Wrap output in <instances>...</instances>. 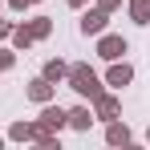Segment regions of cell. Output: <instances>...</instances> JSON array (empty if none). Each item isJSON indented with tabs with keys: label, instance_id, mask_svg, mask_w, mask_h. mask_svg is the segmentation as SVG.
I'll use <instances>...</instances> for the list:
<instances>
[{
	"label": "cell",
	"instance_id": "6da1fadb",
	"mask_svg": "<svg viewBox=\"0 0 150 150\" xmlns=\"http://www.w3.org/2000/svg\"><path fill=\"white\" fill-rule=\"evenodd\" d=\"M73 89H77V93H89V98H98V77L89 73L85 65H77V69H73Z\"/></svg>",
	"mask_w": 150,
	"mask_h": 150
},
{
	"label": "cell",
	"instance_id": "7a4b0ae2",
	"mask_svg": "<svg viewBox=\"0 0 150 150\" xmlns=\"http://www.w3.org/2000/svg\"><path fill=\"white\" fill-rule=\"evenodd\" d=\"M122 53H126L122 37H105V41H101V57H122Z\"/></svg>",
	"mask_w": 150,
	"mask_h": 150
},
{
	"label": "cell",
	"instance_id": "3957f363",
	"mask_svg": "<svg viewBox=\"0 0 150 150\" xmlns=\"http://www.w3.org/2000/svg\"><path fill=\"white\" fill-rule=\"evenodd\" d=\"M65 118H69L65 110H45V126H41V130H53V126L61 130V126H65Z\"/></svg>",
	"mask_w": 150,
	"mask_h": 150
},
{
	"label": "cell",
	"instance_id": "277c9868",
	"mask_svg": "<svg viewBox=\"0 0 150 150\" xmlns=\"http://www.w3.org/2000/svg\"><path fill=\"white\" fill-rule=\"evenodd\" d=\"M130 12H134V21H138V25H146V21H150V0H134V4H130Z\"/></svg>",
	"mask_w": 150,
	"mask_h": 150
},
{
	"label": "cell",
	"instance_id": "5b68a950",
	"mask_svg": "<svg viewBox=\"0 0 150 150\" xmlns=\"http://www.w3.org/2000/svg\"><path fill=\"white\" fill-rule=\"evenodd\" d=\"M101 25H105V16H101V12H93V16H85V21H81L85 33H101Z\"/></svg>",
	"mask_w": 150,
	"mask_h": 150
},
{
	"label": "cell",
	"instance_id": "8992f818",
	"mask_svg": "<svg viewBox=\"0 0 150 150\" xmlns=\"http://www.w3.org/2000/svg\"><path fill=\"white\" fill-rule=\"evenodd\" d=\"M69 122H73L77 130H89V110H73V114H69Z\"/></svg>",
	"mask_w": 150,
	"mask_h": 150
},
{
	"label": "cell",
	"instance_id": "52a82bcc",
	"mask_svg": "<svg viewBox=\"0 0 150 150\" xmlns=\"http://www.w3.org/2000/svg\"><path fill=\"white\" fill-rule=\"evenodd\" d=\"M126 81H130V69H126V65L110 69V85H126Z\"/></svg>",
	"mask_w": 150,
	"mask_h": 150
},
{
	"label": "cell",
	"instance_id": "ba28073f",
	"mask_svg": "<svg viewBox=\"0 0 150 150\" xmlns=\"http://www.w3.org/2000/svg\"><path fill=\"white\" fill-rule=\"evenodd\" d=\"M28 93H33V98H37V101H45V98H49V85H45V81H37V85H33Z\"/></svg>",
	"mask_w": 150,
	"mask_h": 150
},
{
	"label": "cell",
	"instance_id": "9c48e42d",
	"mask_svg": "<svg viewBox=\"0 0 150 150\" xmlns=\"http://www.w3.org/2000/svg\"><path fill=\"white\" fill-rule=\"evenodd\" d=\"M126 138H130V134H126L122 126H110V142H126Z\"/></svg>",
	"mask_w": 150,
	"mask_h": 150
},
{
	"label": "cell",
	"instance_id": "30bf717a",
	"mask_svg": "<svg viewBox=\"0 0 150 150\" xmlns=\"http://www.w3.org/2000/svg\"><path fill=\"white\" fill-rule=\"evenodd\" d=\"M61 73H65V65H61V61H53L49 69H45V77H49V81H53V77H61Z\"/></svg>",
	"mask_w": 150,
	"mask_h": 150
},
{
	"label": "cell",
	"instance_id": "8fae6325",
	"mask_svg": "<svg viewBox=\"0 0 150 150\" xmlns=\"http://www.w3.org/2000/svg\"><path fill=\"white\" fill-rule=\"evenodd\" d=\"M12 4H16V8H25V4H28V0H12Z\"/></svg>",
	"mask_w": 150,
	"mask_h": 150
},
{
	"label": "cell",
	"instance_id": "7c38bea8",
	"mask_svg": "<svg viewBox=\"0 0 150 150\" xmlns=\"http://www.w3.org/2000/svg\"><path fill=\"white\" fill-rule=\"evenodd\" d=\"M0 37H4V25H0Z\"/></svg>",
	"mask_w": 150,
	"mask_h": 150
}]
</instances>
